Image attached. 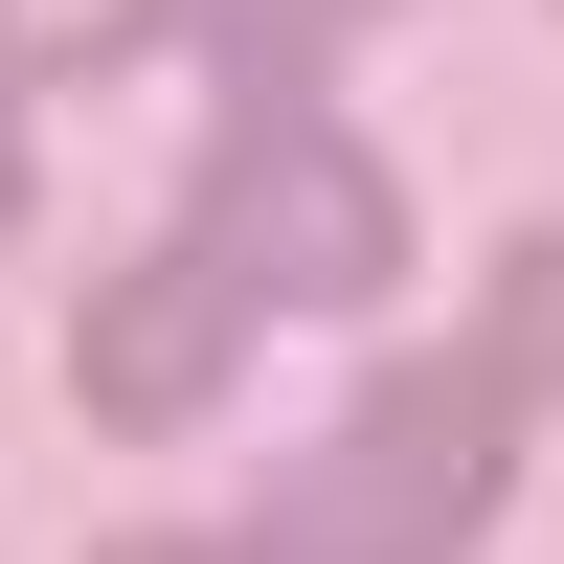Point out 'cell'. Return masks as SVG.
<instances>
[{
	"label": "cell",
	"instance_id": "1",
	"mask_svg": "<svg viewBox=\"0 0 564 564\" xmlns=\"http://www.w3.org/2000/svg\"><path fill=\"white\" fill-rule=\"evenodd\" d=\"M497 475H520V406H497L475 361H384V384L249 497L226 564H452V542H497Z\"/></svg>",
	"mask_w": 564,
	"mask_h": 564
},
{
	"label": "cell",
	"instance_id": "2",
	"mask_svg": "<svg viewBox=\"0 0 564 564\" xmlns=\"http://www.w3.org/2000/svg\"><path fill=\"white\" fill-rule=\"evenodd\" d=\"M181 249H204L249 316H384L406 181L361 159V135H316L294 90H226V159H204V226H181Z\"/></svg>",
	"mask_w": 564,
	"mask_h": 564
},
{
	"label": "cell",
	"instance_id": "3",
	"mask_svg": "<svg viewBox=\"0 0 564 564\" xmlns=\"http://www.w3.org/2000/svg\"><path fill=\"white\" fill-rule=\"evenodd\" d=\"M226 339H249V294H226L204 249H135L113 294L68 316V406H90V430H181V406L226 384Z\"/></svg>",
	"mask_w": 564,
	"mask_h": 564
},
{
	"label": "cell",
	"instance_id": "4",
	"mask_svg": "<svg viewBox=\"0 0 564 564\" xmlns=\"http://www.w3.org/2000/svg\"><path fill=\"white\" fill-rule=\"evenodd\" d=\"M475 384L520 406V430L564 406V226H520V249H497V316H475Z\"/></svg>",
	"mask_w": 564,
	"mask_h": 564
},
{
	"label": "cell",
	"instance_id": "5",
	"mask_svg": "<svg viewBox=\"0 0 564 564\" xmlns=\"http://www.w3.org/2000/svg\"><path fill=\"white\" fill-rule=\"evenodd\" d=\"M159 45V0H0V90H90Z\"/></svg>",
	"mask_w": 564,
	"mask_h": 564
},
{
	"label": "cell",
	"instance_id": "6",
	"mask_svg": "<svg viewBox=\"0 0 564 564\" xmlns=\"http://www.w3.org/2000/svg\"><path fill=\"white\" fill-rule=\"evenodd\" d=\"M181 23H204V45H226V90H294V45H316V23H339V0H181Z\"/></svg>",
	"mask_w": 564,
	"mask_h": 564
},
{
	"label": "cell",
	"instance_id": "7",
	"mask_svg": "<svg viewBox=\"0 0 564 564\" xmlns=\"http://www.w3.org/2000/svg\"><path fill=\"white\" fill-rule=\"evenodd\" d=\"M0 226H23V90H0Z\"/></svg>",
	"mask_w": 564,
	"mask_h": 564
},
{
	"label": "cell",
	"instance_id": "8",
	"mask_svg": "<svg viewBox=\"0 0 564 564\" xmlns=\"http://www.w3.org/2000/svg\"><path fill=\"white\" fill-rule=\"evenodd\" d=\"M90 564H226V542H90Z\"/></svg>",
	"mask_w": 564,
	"mask_h": 564
}]
</instances>
